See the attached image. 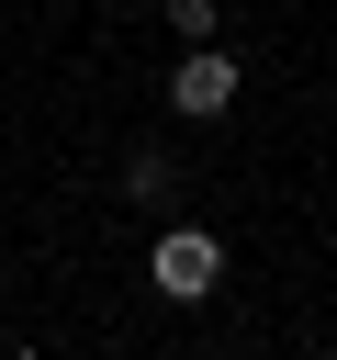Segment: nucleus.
<instances>
[{
	"label": "nucleus",
	"mask_w": 337,
	"mask_h": 360,
	"mask_svg": "<svg viewBox=\"0 0 337 360\" xmlns=\"http://www.w3.org/2000/svg\"><path fill=\"white\" fill-rule=\"evenodd\" d=\"M168 112H191V124H225V112H236V56H225L213 34L168 68Z\"/></svg>",
	"instance_id": "nucleus-1"
},
{
	"label": "nucleus",
	"mask_w": 337,
	"mask_h": 360,
	"mask_svg": "<svg viewBox=\"0 0 337 360\" xmlns=\"http://www.w3.org/2000/svg\"><path fill=\"white\" fill-rule=\"evenodd\" d=\"M213 281H225V236H213V225H168V236H157V292H168V304H202Z\"/></svg>",
	"instance_id": "nucleus-2"
},
{
	"label": "nucleus",
	"mask_w": 337,
	"mask_h": 360,
	"mask_svg": "<svg viewBox=\"0 0 337 360\" xmlns=\"http://www.w3.org/2000/svg\"><path fill=\"white\" fill-rule=\"evenodd\" d=\"M124 191L157 202V191H168V146H135V158H124Z\"/></svg>",
	"instance_id": "nucleus-3"
},
{
	"label": "nucleus",
	"mask_w": 337,
	"mask_h": 360,
	"mask_svg": "<svg viewBox=\"0 0 337 360\" xmlns=\"http://www.w3.org/2000/svg\"><path fill=\"white\" fill-rule=\"evenodd\" d=\"M157 11H168V34H180V45H202V34H213V22H225V11H213V0H157Z\"/></svg>",
	"instance_id": "nucleus-4"
}]
</instances>
